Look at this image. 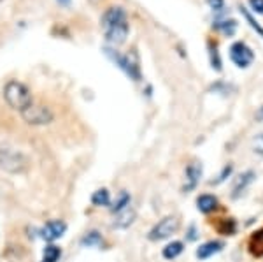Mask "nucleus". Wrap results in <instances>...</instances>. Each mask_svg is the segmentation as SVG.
Here are the masks:
<instances>
[{"mask_svg":"<svg viewBox=\"0 0 263 262\" xmlns=\"http://www.w3.org/2000/svg\"><path fill=\"white\" fill-rule=\"evenodd\" d=\"M28 167H30V160L23 151L0 145V169L11 174H23L28 171Z\"/></svg>","mask_w":263,"mask_h":262,"instance_id":"nucleus-1","label":"nucleus"},{"mask_svg":"<svg viewBox=\"0 0 263 262\" xmlns=\"http://www.w3.org/2000/svg\"><path fill=\"white\" fill-rule=\"evenodd\" d=\"M4 99H6L9 108L16 109L20 113L32 104V94L28 90V86L16 79H11L6 83V86H4Z\"/></svg>","mask_w":263,"mask_h":262,"instance_id":"nucleus-2","label":"nucleus"},{"mask_svg":"<svg viewBox=\"0 0 263 262\" xmlns=\"http://www.w3.org/2000/svg\"><path fill=\"white\" fill-rule=\"evenodd\" d=\"M106 55L121 69V71L127 72V76H130L133 81H140V67H139V58L137 53L132 51L128 55H120L116 50H111V48H103Z\"/></svg>","mask_w":263,"mask_h":262,"instance_id":"nucleus-3","label":"nucleus"},{"mask_svg":"<svg viewBox=\"0 0 263 262\" xmlns=\"http://www.w3.org/2000/svg\"><path fill=\"white\" fill-rule=\"evenodd\" d=\"M21 116L28 125H33V127H44V125H49L55 120V114L47 106L33 104V102L21 111Z\"/></svg>","mask_w":263,"mask_h":262,"instance_id":"nucleus-4","label":"nucleus"},{"mask_svg":"<svg viewBox=\"0 0 263 262\" xmlns=\"http://www.w3.org/2000/svg\"><path fill=\"white\" fill-rule=\"evenodd\" d=\"M181 227V222L177 216H165L164 220H160L153 229L149 231L147 238L151 241H164V239H169L172 234H176Z\"/></svg>","mask_w":263,"mask_h":262,"instance_id":"nucleus-5","label":"nucleus"},{"mask_svg":"<svg viewBox=\"0 0 263 262\" xmlns=\"http://www.w3.org/2000/svg\"><path fill=\"white\" fill-rule=\"evenodd\" d=\"M230 58L237 67L246 69L253 64L254 55L246 42H235V44H232V48H230Z\"/></svg>","mask_w":263,"mask_h":262,"instance_id":"nucleus-6","label":"nucleus"},{"mask_svg":"<svg viewBox=\"0 0 263 262\" xmlns=\"http://www.w3.org/2000/svg\"><path fill=\"white\" fill-rule=\"evenodd\" d=\"M128 32H130V27H128V20L121 21V23H116L113 27L106 28L103 34H106V40L113 46H120L123 44L128 37Z\"/></svg>","mask_w":263,"mask_h":262,"instance_id":"nucleus-7","label":"nucleus"},{"mask_svg":"<svg viewBox=\"0 0 263 262\" xmlns=\"http://www.w3.org/2000/svg\"><path fill=\"white\" fill-rule=\"evenodd\" d=\"M121 21H127V11L120 6H113L102 14L100 18V27L106 30V28L113 27L116 23H121Z\"/></svg>","mask_w":263,"mask_h":262,"instance_id":"nucleus-8","label":"nucleus"},{"mask_svg":"<svg viewBox=\"0 0 263 262\" xmlns=\"http://www.w3.org/2000/svg\"><path fill=\"white\" fill-rule=\"evenodd\" d=\"M67 231V225L62 220H51L40 229V238L46 239V241H57L60 239L62 236L65 234Z\"/></svg>","mask_w":263,"mask_h":262,"instance_id":"nucleus-9","label":"nucleus"},{"mask_svg":"<svg viewBox=\"0 0 263 262\" xmlns=\"http://www.w3.org/2000/svg\"><path fill=\"white\" fill-rule=\"evenodd\" d=\"M202 164H198V162H193V164H190L186 167V183H184V192H191L197 188V185L200 183V180H202Z\"/></svg>","mask_w":263,"mask_h":262,"instance_id":"nucleus-10","label":"nucleus"},{"mask_svg":"<svg viewBox=\"0 0 263 262\" xmlns=\"http://www.w3.org/2000/svg\"><path fill=\"white\" fill-rule=\"evenodd\" d=\"M135 219H137L135 209L127 206L125 209L118 211L116 219H114V222H113V227L114 229H128L133 222H135Z\"/></svg>","mask_w":263,"mask_h":262,"instance_id":"nucleus-11","label":"nucleus"},{"mask_svg":"<svg viewBox=\"0 0 263 262\" xmlns=\"http://www.w3.org/2000/svg\"><path fill=\"white\" fill-rule=\"evenodd\" d=\"M223 243L221 241H207L203 245H200V248L197 250V259L200 260H205V259H211L214 257L216 253H220L223 250Z\"/></svg>","mask_w":263,"mask_h":262,"instance_id":"nucleus-12","label":"nucleus"},{"mask_svg":"<svg viewBox=\"0 0 263 262\" xmlns=\"http://www.w3.org/2000/svg\"><path fill=\"white\" fill-rule=\"evenodd\" d=\"M254 178H256V174H254L253 171H246L244 174H240L239 178L235 180V185H233V194H232L233 197H239V195L254 182Z\"/></svg>","mask_w":263,"mask_h":262,"instance_id":"nucleus-13","label":"nucleus"},{"mask_svg":"<svg viewBox=\"0 0 263 262\" xmlns=\"http://www.w3.org/2000/svg\"><path fill=\"white\" fill-rule=\"evenodd\" d=\"M197 208L200 213H205V215L207 213H213L218 208V199L211 194H202L197 199Z\"/></svg>","mask_w":263,"mask_h":262,"instance_id":"nucleus-14","label":"nucleus"},{"mask_svg":"<svg viewBox=\"0 0 263 262\" xmlns=\"http://www.w3.org/2000/svg\"><path fill=\"white\" fill-rule=\"evenodd\" d=\"M183 250H184L183 243L172 241V243H169V245L165 246L164 252H162V255H164V259H167V260H174V259H177L181 253H183Z\"/></svg>","mask_w":263,"mask_h":262,"instance_id":"nucleus-15","label":"nucleus"},{"mask_svg":"<svg viewBox=\"0 0 263 262\" xmlns=\"http://www.w3.org/2000/svg\"><path fill=\"white\" fill-rule=\"evenodd\" d=\"M81 245L86 248H100V246H103V239L97 231H91L84 234V238L81 239Z\"/></svg>","mask_w":263,"mask_h":262,"instance_id":"nucleus-16","label":"nucleus"},{"mask_svg":"<svg viewBox=\"0 0 263 262\" xmlns=\"http://www.w3.org/2000/svg\"><path fill=\"white\" fill-rule=\"evenodd\" d=\"M130 201H132V197H130V194L128 192H120V195L116 197V201L113 202V206H111V211L113 213H118V211H121V209H125L127 206H130Z\"/></svg>","mask_w":263,"mask_h":262,"instance_id":"nucleus-17","label":"nucleus"},{"mask_svg":"<svg viewBox=\"0 0 263 262\" xmlns=\"http://www.w3.org/2000/svg\"><path fill=\"white\" fill-rule=\"evenodd\" d=\"M91 202H93V206H98V208L109 206L111 204L109 190H107V188H100V190H97L93 195H91Z\"/></svg>","mask_w":263,"mask_h":262,"instance_id":"nucleus-18","label":"nucleus"},{"mask_svg":"<svg viewBox=\"0 0 263 262\" xmlns=\"http://www.w3.org/2000/svg\"><path fill=\"white\" fill-rule=\"evenodd\" d=\"M62 252L58 246L55 245H49L44 248V253H42V262H58V259H60Z\"/></svg>","mask_w":263,"mask_h":262,"instance_id":"nucleus-19","label":"nucleus"},{"mask_svg":"<svg viewBox=\"0 0 263 262\" xmlns=\"http://www.w3.org/2000/svg\"><path fill=\"white\" fill-rule=\"evenodd\" d=\"M216 28H220L223 34H227V35H232L233 32H235V21L230 20V21H218L216 25H214Z\"/></svg>","mask_w":263,"mask_h":262,"instance_id":"nucleus-20","label":"nucleus"},{"mask_svg":"<svg viewBox=\"0 0 263 262\" xmlns=\"http://www.w3.org/2000/svg\"><path fill=\"white\" fill-rule=\"evenodd\" d=\"M211 50V64H213V67L216 69V71H221V60H220V53H218L216 46H209Z\"/></svg>","mask_w":263,"mask_h":262,"instance_id":"nucleus-21","label":"nucleus"},{"mask_svg":"<svg viewBox=\"0 0 263 262\" xmlns=\"http://www.w3.org/2000/svg\"><path fill=\"white\" fill-rule=\"evenodd\" d=\"M253 151L256 155H260V157H263V134H258L256 138H254V141H253Z\"/></svg>","mask_w":263,"mask_h":262,"instance_id":"nucleus-22","label":"nucleus"},{"mask_svg":"<svg viewBox=\"0 0 263 262\" xmlns=\"http://www.w3.org/2000/svg\"><path fill=\"white\" fill-rule=\"evenodd\" d=\"M240 11H242V14H244V16H246V20H247V21H249V23H251V27H253L254 30H258V32H260V35H261V37H263V28L260 27V25L256 23V21L253 20V16H251V14L247 13V9H244V7H240Z\"/></svg>","mask_w":263,"mask_h":262,"instance_id":"nucleus-23","label":"nucleus"},{"mask_svg":"<svg viewBox=\"0 0 263 262\" xmlns=\"http://www.w3.org/2000/svg\"><path fill=\"white\" fill-rule=\"evenodd\" d=\"M207 4L213 11H223L225 7V0H207Z\"/></svg>","mask_w":263,"mask_h":262,"instance_id":"nucleus-24","label":"nucleus"},{"mask_svg":"<svg viewBox=\"0 0 263 262\" xmlns=\"http://www.w3.org/2000/svg\"><path fill=\"white\" fill-rule=\"evenodd\" d=\"M249 6L253 7L254 13L263 14V0H249Z\"/></svg>","mask_w":263,"mask_h":262,"instance_id":"nucleus-25","label":"nucleus"},{"mask_svg":"<svg viewBox=\"0 0 263 262\" xmlns=\"http://www.w3.org/2000/svg\"><path fill=\"white\" fill-rule=\"evenodd\" d=\"M232 165H227V167L223 169V171H221V174H220V180H218L216 183H221V182H225V180H227V176H230L232 174Z\"/></svg>","mask_w":263,"mask_h":262,"instance_id":"nucleus-26","label":"nucleus"},{"mask_svg":"<svg viewBox=\"0 0 263 262\" xmlns=\"http://www.w3.org/2000/svg\"><path fill=\"white\" fill-rule=\"evenodd\" d=\"M58 4H60V6H69L70 4V0H57Z\"/></svg>","mask_w":263,"mask_h":262,"instance_id":"nucleus-27","label":"nucleus"},{"mask_svg":"<svg viewBox=\"0 0 263 262\" xmlns=\"http://www.w3.org/2000/svg\"><path fill=\"white\" fill-rule=\"evenodd\" d=\"M90 2H91V4H97V2H98V0H90Z\"/></svg>","mask_w":263,"mask_h":262,"instance_id":"nucleus-28","label":"nucleus"},{"mask_svg":"<svg viewBox=\"0 0 263 262\" xmlns=\"http://www.w3.org/2000/svg\"><path fill=\"white\" fill-rule=\"evenodd\" d=\"M0 2H2V0H0Z\"/></svg>","mask_w":263,"mask_h":262,"instance_id":"nucleus-29","label":"nucleus"}]
</instances>
